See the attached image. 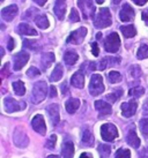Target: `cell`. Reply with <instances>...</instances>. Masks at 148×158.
I'll return each mask as SVG.
<instances>
[{"label":"cell","mask_w":148,"mask_h":158,"mask_svg":"<svg viewBox=\"0 0 148 158\" xmlns=\"http://www.w3.org/2000/svg\"><path fill=\"white\" fill-rule=\"evenodd\" d=\"M46 94H48L46 82L39 81V82L35 83L34 88H33V103L38 104L41 102H43L46 97Z\"/></svg>","instance_id":"cell-1"},{"label":"cell","mask_w":148,"mask_h":158,"mask_svg":"<svg viewBox=\"0 0 148 158\" xmlns=\"http://www.w3.org/2000/svg\"><path fill=\"white\" fill-rule=\"evenodd\" d=\"M96 28H107L111 26V14L108 8H101L94 20Z\"/></svg>","instance_id":"cell-2"},{"label":"cell","mask_w":148,"mask_h":158,"mask_svg":"<svg viewBox=\"0 0 148 158\" xmlns=\"http://www.w3.org/2000/svg\"><path fill=\"white\" fill-rule=\"evenodd\" d=\"M104 91V84H103V79L98 74H94L90 79L89 83V92L93 96H98Z\"/></svg>","instance_id":"cell-3"},{"label":"cell","mask_w":148,"mask_h":158,"mask_svg":"<svg viewBox=\"0 0 148 158\" xmlns=\"http://www.w3.org/2000/svg\"><path fill=\"white\" fill-rule=\"evenodd\" d=\"M101 136L107 142H111L118 136V131L112 123H104L101 127Z\"/></svg>","instance_id":"cell-4"},{"label":"cell","mask_w":148,"mask_h":158,"mask_svg":"<svg viewBox=\"0 0 148 158\" xmlns=\"http://www.w3.org/2000/svg\"><path fill=\"white\" fill-rule=\"evenodd\" d=\"M104 48L108 52L111 53H116L119 50V48H120V38H119L117 32H112V34H110L107 37L104 43Z\"/></svg>","instance_id":"cell-5"},{"label":"cell","mask_w":148,"mask_h":158,"mask_svg":"<svg viewBox=\"0 0 148 158\" xmlns=\"http://www.w3.org/2000/svg\"><path fill=\"white\" fill-rule=\"evenodd\" d=\"M4 106L6 112L8 113H13V112H18V111H21L26 107V104L23 102H16L14 98L12 97H6L4 99Z\"/></svg>","instance_id":"cell-6"},{"label":"cell","mask_w":148,"mask_h":158,"mask_svg":"<svg viewBox=\"0 0 148 158\" xmlns=\"http://www.w3.org/2000/svg\"><path fill=\"white\" fill-rule=\"evenodd\" d=\"M14 143L19 148H26L29 144V137L22 128H16L14 132Z\"/></svg>","instance_id":"cell-7"},{"label":"cell","mask_w":148,"mask_h":158,"mask_svg":"<svg viewBox=\"0 0 148 158\" xmlns=\"http://www.w3.org/2000/svg\"><path fill=\"white\" fill-rule=\"evenodd\" d=\"M79 7L81 8L83 14V18H94V13H95V7L93 5L92 0H78Z\"/></svg>","instance_id":"cell-8"},{"label":"cell","mask_w":148,"mask_h":158,"mask_svg":"<svg viewBox=\"0 0 148 158\" xmlns=\"http://www.w3.org/2000/svg\"><path fill=\"white\" fill-rule=\"evenodd\" d=\"M87 35V29L86 28H79L78 30L73 31L70 35V37L67 38V43H72V44H81V42L83 40V38Z\"/></svg>","instance_id":"cell-9"},{"label":"cell","mask_w":148,"mask_h":158,"mask_svg":"<svg viewBox=\"0 0 148 158\" xmlns=\"http://www.w3.org/2000/svg\"><path fill=\"white\" fill-rule=\"evenodd\" d=\"M31 125H33L34 131L39 133L41 135H44V134L46 133V125H45L44 118L41 115V114H37V115L34 117L33 121H31Z\"/></svg>","instance_id":"cell-10"},{"label":"cell","mask_w":148,"mask_h":158,"mask_svg":"<svg viewBox=\"0 0 148 158\" xmlns=\"http://www.w3.org/2000/svg\"><path fill=\"white\" fill-rule=\"evenodd\" d=\"M138 109V103L135 101H130L122 104V114L125 118H130L132 115H134Z\"/></svg>","instance_id":"cell-11"},{"label":"cell","mask_w":148,"mask_h":158,"mask_svg":"<svg viewBox=\"0 0 148 158\" xmlns=\"http://www.w3.org/2000/svg\"><path fill=\"white\" fill-rule=\"evenodd\" d=\"M29 60V53L27 52H20L14 56V69L20 70L22 67L26 66V64Z\"/></svg>","instance_id":"cell-12"},{"label":"cell","mask_w":148,"mask_h":158,"mask_svg":"<svg viewBox=\"0 0 148 158\" xmlns=\"http://www.w3.org/2000/svg\"><path fill=\"white\" fill-rule=\"evenodd\" d=\"M19 12V8L16 5H11V6H7V7H5L2 10H1V16L4 19L5 21H13L14 18L16 16V14Z\"/></svg>","instance_id":"cell-13"},{"label":"cell","mask_w":148,"mask_h":158,"mask_svg":"<svg viewBox=\"0 0 148 158\" xmlns=\"http://www.w3.org/2000/svg\"><path fill=\"white\" fill-rule=\"evenodd\" d=\"M119 19L123 22H128V21L134 19V10L128 4H125L122 7L120 13H119Z\"/></svg>","instance_id":"cell-14"},{"label":"cell","mask_w":148,"mask_h":158,"mask_svg":"<svg viewBox=\"0 0 148 158\" xmlns=\"http://www.w3.org/2000/svg\"><path fill=\"white\" fill-rule=\"evenodd\" d=\"M48 113H49V117H50V120H51V123H52L53 126H56L58 125L59 123V106L57 105V104H51V105L48 106Z\"/></svg>","instance_id":"cell-15"},{"label":"cell","mask_w":148,"mask_h":158,"mask_svg":"<svg viewBox=\"0 0 148 158\" xmlns=\"http://www.w3.org/2000/svg\"><path fill=\"white\" fill-rule=\"evenodd\" d=\"M95 107H96V110L100 112V115H102V117L109 115V114L112 112L111 105H109L108 103H105V102H103V101H96Z\"/></svg>","instance_id":"cell-16"},{"label":"cell","mask_w":148,"mask_h":158,"mask_svg":"<svg viewBox=\"0 0 148 158\" xmlns=\"http://www.w3.org/2000/svg\"><path fill=\"white\" fill-rule=\"evenodd\" d=\"M66 13V0H56L54 14L59 20H63Z\"/></svg>","instance_id":"cell-17"},{"label":"cell","mask_w":148,"mask_h":158,"mask_svg":"<svg viewBox=\"0 0 148 158\" xmlns=\"http://www.w3.org/2000/svg\"><path fill=\"white\" fill-rule=\"evenodd\" d=\"M71 83L75 88H79V89L83 88V85H85V74H83L81 70L74 73V75L72 76V79H71Z\"/></svg>","instance_id":"cell-18"},{"label":"cell","mask_w":148,"mask_h":158,"mask_svg":"<svg viewBox=\"0 0 148 158\" xmlns=\"http://www.w3.org/2000/svg\"><path fill=\"white\" fill-rule=\"evenodd\" d=\"M126 141L127 143L131 145V147H133L134 149H138L140 147V140L138 135H137V133H135L134 129H131L130 132L127 133V136H126Z\"/></svg>","instance_id":"cell-19"},{"label":"cell","mask_w":148,"mask_h":158,"mask_svg":"<svg viewBox=\"0 0 148 158\" xmlns=\"http://www.w3.org/2000/svg\"><path fill=\"white\" fill-rule=\"evenodd\" d=\"M79 106H80V101L76 99V98H71V99H68V101L66 102L65 104L66 111L70 114L75 113L76 110L79 109Z\"/></svg>","instance_id":"cell-20"},{"label":"cell","mask_w":148,"mask_h":158,"mask_svg":"<svg viewBox=\"0 0 148 158\" xmlns=\"http://www.w3.org/2000/svg\"><path fill=\"white\" fill-rule=\"evenodd\" d=\"M120 62V59L119 58H111V57H107L104 58L100 64V69L103 70L105 69L108 66H116Z\"/></svg>","instance_id":"cell-21"},{"label":"cell","mask_w":148,"mask_h":158,"mask_svg":"<svg viewBox=\"0 0 148 158\" xmlns=\"http://www.w3.org/2000/svg\"><path fill=\"white\" fill-rule=\"evenodd\" d=\"M18 31L21 35H28V36L37 35V31H36L34 28H31L29 24H27V23H21L18 28Z\"/></svg>","instance_id":"cell-22"},{"label":"cell","mask_w":148,"mask_h":158,"mask_svg":"<svg viewBox=\"0 0 148 158\" xmlns=\"http://www.w3.org/2000/svg\"><path fill=\"white\" fill-rule=\"evenodd\" d=\"M63 156L64 158H73L74 156V144L72 142H66L63 145Z\"/></svg>","instance_id":"cell-23"},{"label":"cell","mask_w":148,"mask_h":158,"mask_svg":"<svg viewBox=\"0 0 148 158\" xmlns=\"http://www.w3.org/2000/svg\"><path fill=\"white\" fill-rule=\"evenodd\" d=\"M78 59H79L78 53L74 52V51H67V52L64 54V60H65L66 64L70 65V66L74 65L75 62L78 61Z\"/></svg>","instance_id":"cell-24"},{"label":"cell","mask_w":148,"mask_h":158,"mask_svg":"<svg viewBox=\"0 0 148 158\" xmlns=\"http://www.w3.org/2000/svg\"><path fill=\"white\" fill-rule=\"evenodd\" d=\"M53 61H54V54L53 53H44L42 56V67H43V69L49 68Z\"/></svg>","instance_id":"cell-25"},{"label":"cell","mask_w":148,"mask_h":158,"mask_svg":"<svg viewBox=\"0 0 148 158\" xmlns=\"http://www.w3.org/2000/svg\"><path fill=\"white\" fill-rule=\"evenodd\" d=\"M63 74H64L63 66H61L60 64H58V65L56 66V68L53 69L51 76H50V81H52V82H57V81H59V80L63 77Z\"/></svg>","instance_id":"cell-26"},{"label":"cell","mask_w":148,"mask_h":158,"mask_svg":"<svg viewBox=\"0 0 148 158\" xmlns=\"http://www.w3.org/2000/svg\"><path fill=\"white\" fill-rule=\"evenodd\" d=\"M120 30H122L124 37H126V38H132L137 35V30H135L134 26H123L120 27Z\"/></svg>","instance_id":"cell-27"},{"label":"cell","mask_w":148,"mask_h":158,"mask_svg":"<svg viewBox=\"0 0 148 158\" xmlns=\"http://www.w3.org/2000/svg\"><path fill=\"white\" fill-rule=\"evenodd\" d=\"M35 23L39 29H48L49 26H50L48 18H46L45 15H38V16L35 19Z\"/></svg>","instance_id":"cell-28"},{"label":"cell","mask_w":148,"mask_h":158,"mask_svg":"<svg viewBox=\"0 0 148 158\" xmlns=\"http://www.w3.org/2000/svg\"><path fill=\"white\" fill-rule=\"evenodd\" d=\"M93 142H94V136L88 129H86L82 135V144L86 145V147H92Z\"/></svg>","instance_id":"cell-29"},{"label":"cell","mask_w":148,"mask_h":158,"mask_svg":"<svg viewBox=\"0 0 148 158\" xmlns=\"http://www.w3.org/2000/svg\"><path fill=\"white\" fill-rule=\"evenodd\" d=\"M13 89L18 96H23V95L26 94V88H24V84H23L22 81H16V82H14Z\"/></svg>","instance_id":"cell-30"},{"label":"cell","mask_w":148,"mask_h":158,"mask_svg":"<svg viewBox=\"0 0 148 158\" xmlns=\"http://www.w3.org/2000/svg\"><path fill=\"white\" fill-rule=\"evenodd\" d=\"M98 151H100L101 158H109L110 152H111V147L109 145L102 144L98 147Z\"/></svg>","instance_id":"cell-31"},{"label":"cell","mask_w":148,"mask_h":158,"mask_svg":"<svg viewBox=\"0 0 148 158\" xmlns=\"http://www.w3.org/2000/svg\"><path fill=\"white\" fill-rule=\"evenodd\" d=\"M137 57L138 59L142 60V59H146L148 58V46L146 44H142L138 50V53H137Z\"/></svg>","instance_id":"cell-32"},{"label":"cell","mask_w":148,"mask_h":158,"mask_svg":"<svg viewBox=\"0 0 148 158\" xmlns=\"http://www.w3.org/2000/svg\"><path fill=\"white\" fill-rule=\"evenodd\" d=\"M109 81L110 83H118V82H120L122 81V75L119 74L118 72H110L109 73Z\"/></svg>","instance_id":"cell-33"},{"label":"cell","mask_w":148,"mask_h":158,"mask_svg":"<svg viewBox=\"0 0 148 158\" xmlns=\"http://www.w3.org/2000/svg\"><path fill=\"white\" fill-rule=\"evenodd\" d=\"M123 95V90L122 89H117L116 91L113 92V94H109L108 96H107V99L109 102H111V103H115V102L117 101L119 97Z\"/></svg>","instance_id":"cell-34"},{"label":"cell","mask_w":148,"mask_h":158,"mask_svg":"<svg viewBox=\"0 0 148 158\" xmlns=\"http://www.w3.org/2000/svg\"><path fill=\"white\" fill-rule=\"evenodd\" d=\"M144 94H145V89L141 88V87L132 88V89H130V91H128V95L132 97H140V96H142Z\"/></svg>","instance_id":"cell-35"},{"label":"cell","mask_w":148,"mask_h":158,"mask_svg":"<svg viewBox=\"0 0 148 158\" xmlns=\"http://www.w3.org/2000/svg\"><path fill=\"white\" fill-rule=\"evenodd\" d=\"M115 158H131L130 150L119 149L117 152H116V156H115Z\"/></svg>","instance_id":"cell-36"},{"label":"cell","mask_w":148,"mask_h":158,"mask_svg":"<svg viewBox=\"0 0 148 158\" xmlns=\"http://www.w3.org/2000/svg\"><path fill=\"white\" fill-rule=\"evenodd\" d=\"M140 131H141V133H142L144 135H146V136L148 135V118L142 119V120L140 121Z\"/></svg>","instance_id":"cell-37"},{"label":"cell","mask_w":148,"mask_h":158,"mask_svg":"<svg viewBox=\"0 0 148 158\" xmlns=\"http://www.w3.org/2000/svg\"><path fill=\"white\" fill-rule=\"evenodd\" d=\"M70 20L72 22H79L80 21V16H79L78 10L75 8L71 9V13H70Z\"/></svg>","instance_id":"cell-38"},{"label":"cell","mask_w":148,"mask_h":158,"mask_svg":"<svg viewBox=\"0 0 148 158\" xmlns=\"http://www.w3.org/2000/svg\"><path fill=\"white\" fill-rule=\"evenodd\" d=\"M56 141H57V136L56 135H51L50 136V139L46 141V144L45 147L49 148V149H53L54 148V145H56Z\"/></svg>","instance_id":"cell-39"},{"label":"cell","mask_w":148,"mask_h":158,"mask_svg":"<svg viewBox=\"0 0 148 158\" xmlns=\"http://www.w3.org/2000/svg\"><path fill=\"white\" fill-rule=\"evenodd\" d=\"M39 74H41V72H39L37 68H35V67H30L29 69L27 70V75H28L29 77H36V76H38Z\"/></svg>","instance_id":"cell-40"},{"label":"cell","mask_w":148,"mask_h":158,"mask_svg":"<svg viewBox=\"0 0 148 158\" xmlns=\"http://www.w3.org/2000/svg\"><path fill=\"white\" fill-rule=\"evenodd\" d=\"M23 44L24 46L28 48H31V50H37V43L34 42V40H23Z\"/></svg>","instance_id":"cell-41"},{"label":"cell","mask_w":148,"mask_h":158,"mask_svg":"<svg viewBox=\"0 0 148 158\" xmlns=\"http://www.w3.org/2000/svg\"><path fill=\"white\" fill-rule=\"evenodd\" d=\"M131 74L133 77H139L140 75H141V70L138 66H132L131 67Z\"/></svg>","instance_id":"cell-42"},{"label":"cell","mask_w":148,"mask_h":158,"mask_svg":"<svg viewBox=\"0 0 148 158\" xmlns=\"http://www.w3.org/2000/svg\"><path fill=\"white\" fill-rule=\"evenodd\" d=\"M92 52H93V54H94L95 57H97V56H98L100 50H98V45H97V43H93V44H92Z\"/></svg>","instance_id":"cell-43"},{"label":"cell","mask_w":148,"mask_h":158,"mask_svg":"<svg viewBox=\"0 0 148 158\" xmlns=\"http://www.w3.org/2000/svg\"><path fill=\"white\" fill-rule=\"evenodd\" d=\"M56 96H57V89H56V87L51 85V87H50V97H51V98H53V97H56Z\"/></svg>","instance_id":"cell-44"},{"label":"cell","mask_w":148,"mask_h":158,"mask_svg":"<svg viewBox=\"0 0 148 158\" xmlns=\"http://www.w3.org/2000/svg\"><path fill=\"white\" fill-rule=\"evenodd\" d=\"M132 1H133L135 5H138V6H144L148 0H132Z\"/></svg>","instance_id":"cell-45"},{"label":"cell","mask_w":148,"mask_h":158,"mask_svg":"<svg viewBox=\"0 0 148 158\" xmlns=\"http://www.w3.org/2000/svg\"><path fill=\"white\" fill-rule=\"evenodd\" d=\"M14 48V40L12 38V37H9L8 40V50L9 51H12Z\"/></svg>","instance_id":"cell-46"},{"label":"cell","mask_w":148,"mask_h":158,"mask_svg":"<svg viewBox=\"0 0 148 158\" xmlns=\"http://www.w3.org/2000/svg\"><path fill=\"white\" fill-rule=\"evenodd\" d=\"M141 15H142V20L145 21V23L148 26V12H147V10H146V12H142V14H141Z\"/></svg>","instance_id":"cell-47"},{"label":"cell","mask_w":148,"mask_h":158,"mask_svg":"<svg viewBox=\"0 0 148 158\" xmlns=\"http://www.w3.org/2000/svg\"><path fill=\"white\" fill-rule=\"evenodd\" d=\"M67 90H68V89H67V83H63L61 84V92H63V95H65V94H67Z\"/></svg>","instance_id":"cell-48"},{"label":"cell","mask_w":148,"mask_h":158,"mask_svg":"<svg viewBox=\"0 0 148 158\" xmlns=\"http://www.w3.org/2000/svg\"><path fill=\"white\" fill-rule=\"evenodd\" d=\"M36 4L37 5H39V6H44L45 5V2L48 1V0H34Z\"/></svg>","instance_id":"cell-49"},{"label":"cell","mask_w":148,"mask_h":158,"mask_svg":"<svg viewBox=\"0 0 148 158\" xmlns=\"http://www.w3.org/2000/svg\"><path fill=\"white\" fill-rule=\"evenodd\" d=\"M7 68H8V64H7V65H5V67L2 68V75H4V76H7V75H8Z\"/></svg>","instance_id":"cell-50"},{"label":"cell","mask_w":148,"mask_h":158,"mask_svg":"<svg viewBox=\"0 0 148 158\" xmlns=\"http://www.w3.org/2000/svg\"><path fill=\"white\" fill-rule=\"evenodd\" d=\"M80 158H93V157L89 154H87V152H83V154L80 156Z\"/></svg>","instance_id":"cell-51"},{"label":"cell","mask_w":148,"mask_h":158,"mask_svg":"<svg viewBox=\"0 0 148 158\" xmlns=\"http://www.w3.org/2000/svg\"><path fill=\"white\" fill-rule=\"evenodd\" d=\"M101 37H102V34H101V32L96 34V38H97V40H101Z\"/></svg>","instance_id":"cell-52"},{"label":"cell","mask_w":148,"mask_h":158,"mask_svg":"<svg viewBox=\"0 0 148 158\" xmlns=\"http://www.w3.org/2000/svg\"><path fill=\"white\" fill-rule=\"evenodd\" d=\"M46 158H59V156H56V155H51V156H48Z\"/></svg>","instance_id":"cell-53"},{"label":"cell","mask_w":148,"mask_h":158,"mask_svg":"<svg viewBox=\"0 0 148 158\" xmlns=\"http://www.w3.org/2000/svg\"><path fill=\"white\" fill-rule=\"evenodd\" d=\"M120 1H122V0H112V2H113V4H116V5L119 4Z\"/></svg>","instance_id":"cell-54"},{"label":"cell","mask_w":148,"mask_h":158,"mask_svg":"<svg viewBox=\"0 0 148 158\" xmlns=\"http://www.w3.org/2000/svg\"><path fill=\"white\" fill-rule=\"evenodd\" d=\"M96 2H97V4H103V2H104V0H96Z\"/></svg>","instance_id":"cell-55"},{"label":"cell","mask_w":148,"mask_h":158,"mask_svg":"<svg viewBox=\"0 0 148 158\" xmlns=\"http://www.w3.org/2000/svg\"><path fill=\"white\" fill-rule=\"evenodd\" d=\"M147 151H148V149H147ZM147 158H148V152H147Z\"/></svg>","instance_id":"cell-56"}]
</instances>
